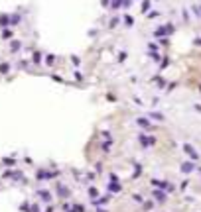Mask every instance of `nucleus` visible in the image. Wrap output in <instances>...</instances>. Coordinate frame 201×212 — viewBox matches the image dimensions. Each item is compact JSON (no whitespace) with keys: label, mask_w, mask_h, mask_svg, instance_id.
Instances as JSON below:
<instances>
[{"label":"nucleus","mask_w":201,"mask_h":212,"mask_svg":"<svg viewBox=\"0 0 201 212\" xmlns=\"http://www.w3.org/2000/svg\"><path fill=\"white\" fill-rule=\"evenodd\" d=\"M59 175V171H47V169H38L36 171V179L42 183V181H49V179H53Z\"/></svg>","instance_id":"nucleus-1"},{"label":"nucleus","mask_w":201,"mask_h":212,"mask_svg":"<svg viewBox=\"0 0 201 212\" xmlns=\"http://www.w3.org/2000/svg\"><path fill=\"white\" fill-rule=\"evenodd\" d=\"M40 198H42V202H45V204H51V200H53V194L49 192V190L45 189H38V192H36Z\"/></svg>","instance_id":"nucleus-2"},{"label":"nucleus","mask_w":201,"mask_h":212,"mask_svg":"<svg viewBox=\"0 0 201 212\" xmlns=\"http://www.w3.org/2000/svg\"><path fill=\"white\" fill-rule=\"evenodd\" d=\"M111 198H112V196H111V192H109V194H105V196H97V198H93V200H91V204L99 208V206L109 204V202H111Z\"/></svg>","instance_id":"nucleus-3"},{"label":"nucleus","mask_w":201,"mask_h":212,"mask_svg":"<svg viewBox=\"0 0 201 212\" xmlns=\"http://www.w3.org/2000/svg\"><path fill=\"white\" fill-rule=\"evenodd\" d=\"M138 142L142 147H150V145L156 144V137H152V135H146V134H140L138 135Z\"/></svg>","instance_id":"nucleus-4"},{"label":"nucleus","mask_w":201,"mask_h":212,"mask_svg":"<svg viewBox=\"0 0 201 212\" xmlns=\"http://www.w3.org/2000/svg\"><path fill=\"white\" fill-rule=\"evenodd\" d=\"M55 192L61 196V198H69V194H71V190L67 189L65 185H61V183H57V185H55Z\"/></svg>","instance_id":"nucleus-5"},{"label":"nucleus","mask_w":201,"mask_h":212,"mask_svg":"<svg viewBox=\"0 0 201 212\" xmlns=\"http://www.w3.org/2000/svg\"><path fill=\"white\" fill-rule=\"evenodd\" d=\"M107 190H109V192H120V190H122V185H120L118 181H111V183L107 185Z\"/></svg>","instance_id":"nucleus-6"},{"label":"nucleus","mask_w":201,"mask_h":212,"mask_svg":"<svg viewBox=\"0 0 201 212\" xmlns=\"http://www.w3.org/2000/svg\"><path fill=\"white\" fill-rule=\"evenodd\" d=\"M32 63L36 65V67H40V65L44 63V53H42V51H34V55H32Z\"/></svg>","instance_id":"nucleus-7"},{"label":"nucleus","mask_w":201,"mask_h":212,"mask_svg":"<svg viewBox=\"0 0 201 212\" xmlns=\"http://www.w3.org/2000/svg\"><path fill=\"white\" fill-rule=\"evenodd\" d=\"M8 47H10V51H12V53H18V51L22 49V43H20L18 39H12V41H10V45H8Z\"/></svg>","instance_id":"nucleus-8"},{"label":"nucleus","mask_w":201,"mask_h":212,"mask_svg":"<svg viewBox=\"0 0 201 212\" xmlns=\"http://www.w3.org/2000/svg\"><path fill=\"white\" fill-rule=\"evenodd\" d=\"M0 28H10V16L8 14H0Z\"/></svg>","instance_id":"nucleus-9"},{"label":"nucleus","mask_w":201,"mask_h":212,"mask_svg":"<svg viewBox=\"0 0 201 212\" xmlns=\"http://www.w3.org/2000/svg\"><path fill=\"white\" fill-rule=\"evenodd\" d=\"M136 124H138L140 128H146V130H150V128H152V124H150V120H148V118H138V120H136Z\"/></svg>","instance_id":"nucleus-10"},{"label":"nucleus","mask_w":201,"mask_h":212,"mask_svg":"<svg viewBox=\"0 0 201 212\" xmlns=\"http://www.w3.org/2000/svg\"><path fill=\"white\" fill-rule=\"evenodd\" d=\"M20 20H22V16H20V14H10V28L18 26V24H20Z\"/></svg>","instance_id":"nucleus-11"},{"label":"nucleus","mask_w":201,"mask_h":212,"mask_svg":"<svg viewBox=\"0 0 201 212\" xmlns=\"http://www.w3.org/2000/svg\"><path fill=\"white\" fill-rule=\"evenodd\" d=\"M10 179H12V181H24V173L20 171V169H16V171H12Z\"/></svg>","instance_id":"nucleus-12"},{"label":"nucleus","mask_w":201,"mask_h":212,"mask_svg":"<svg viewBox=\"0 0 201 212\" xmlns=\"http://www.w3.org/2000/svg\"><path fill=\"white\" fill-rule=\"evenodd\" d=\"M111 145H112V140H105V142L100 144V149H103V153H109V151H111Z\"/></svg>","instance_id":"nucleus-13"},{"label":"nucleus","mask_w":201,"mask_h":212,"mask_svg":"<svg viewBox=\"0 0 201 212\" xmlns=\"http://www.w3.org/2000/svg\"><path fill=\"white\" fill-rule=\"evenodd\" d=\"M2 163L6 167H14L16 165V157H2Z\"/></svg>","instance_id":"nucleus-14"},{"label":"nucleus","mask_w":201,"mask_h":212,"mask_svg":"<svg viewBox=\"0 0 201 212\" xmlns=\"http://www.w3.org/2000/svg\"><path fill=\"white\" fill-rule=\"evenodd\" d=\"M44 59H45V65H49V67H51V65H55V61H57L53 53H47V55H45Z\"/></svg>","instance_id":"nucleus-15"},{"label":"nucleus","mask_w":201,"mask_h":212,"mask_svg":"<svg viewBox=\"0 0 201 212\" xmlns=\"http://www.w3.org/2000/svg\"><path fill=\"white\" fill-rule=\"evenodd\" d=\"M10 69H12L10 63H0V75H8V73H10Z\"/></svg>","instance_id":"nucleus-16"},{"label":"nucleus","mask_w":201,"mask_h":212,"mask_svg":"<svg viewBox=\"0 0 201 212\" xmlns=\"http://www.w3.org/2000/svg\"><path fill=\"white\" fill-rule=\"evenodd\" d=\"M87 194L91 196V200H93V198H97V196H99V190H97V187H89V189H87Z\"/></svg>","instance_id":"nucleus-17"},{"label":"nucleus","mask_w":201,"mask_h":212,"mask_svg":"<svg viewBox=\"0 0 201 212\" xmlns=\"http://www.w3.org/2000/svg\"><path fill=\"white\" fill-rule=\"evenodd\" d=\"M12 35H14V30H12V28H4V30H2V37H4V39H10Z\"/></svg>","instance_id":"nucleus-18"},{"label":"nucleus","mask_w":201,"mask_h":212,"mask_svg":"<svg viewBox=\"0 0 201 212\" xmlns=\"http://www.w3.org/2000/svg\"><path fill=\"white\" fill-rule=\"evenodd\" d=\"M71 208H73L71 212H85V206H83V204H77V202L71 204Z\"/></svg>","instance_id":"nucleus-19"},{"label":"nucleus","mask_w":201,"mask_h":212,"mask_svg":"<svg viewBox=\"0 0 201 212\" xmlns=\"http://www.w3.org/2000/svg\"><path fill=\"white\" fill-rule=\"evenodd\" d=\"M120 6H122V0H112V2H111V8H112V10H118Z\"/></svg>","instance_id":"nucleus-20"},{"label":"nucleus","mask_w":201,"mask_h":212,"mask_svg":"<svg viewBox=\"0 0 201 212\" xmlns=\"http://www.w3.org/2000/svg\"><path fill=\"white\" fill-rule=\"evenodd\" d=\"M73 77H75V81H79V83H81V81H83V73H81V71H73Z\"/></svg>","instance_id":"nucleus-21"},{"label":"nucleus","mask_w":201,"mask_h":212,"mask_svg":"<svg viewBox=\"0 0 201 212\" xmlns=\"http://www.w3.org/2000/svg\"><path fill=\"white\" fill-rule=\"evenodd\" d=\"M124 24H126L128 28H130V26H132V24H134V20H132V18H130V16H128V14L124 16Z\"/></svg>","instance_id":"nucleus-22"},{"label":"nucleus","mask_w":201,"mask_h":212,"mask_svg":"<svg viewBox=\"0 0 201 212\" xmlns=\"http://www.w3.org/2000/svg\"><path fill=\"white\" fill-rule=\"evenodd\" d=\"M126 51H120V53H118V63H122V61H126Z\"/></svg>","instance_id":"nucleus-23"},{"label":"nucleus","mask_w":201,"mask_h":212,"mask_svg":"<svg viewBox=\"0 0 201 212\" xmlns=\"http://www.w3.org/2000/svg\"><path fill=\"white\" fill-rule=\"evenodd\" d=\"M51 79H53L55 83H61V85L65 83V81H63V77H59V75H53V73H51Z\"/></svg>","instance_id":"nucleus-24"},{"label":"nucleus","mask_w":201,"mask_h":212,"mask_svg":"<svg viewBox=\"0 0 201 212\" xmlns=\"http://www.w3.org/2000/svg\"><path fill=\"white\" fill-rule=\"evenodd\" d=\"M71 63H73V65H75V67H79V65H81V59H79V57H71Z\"/></svg>","instance_id":"nucleus-25"},{"label":"nucleus","mask_w":201,"mask_h":212,"mask_svg":"<svg viewBox=\"0 0 201 212\" xmlns=\"http://www.w3.org/2000/svg\"><path fill=\"white\" fill-rule=\"evenodd\" d=\"M183 149H185V151H187V153H189L191 157H197V153H195V151H193V149H191L189 145H185V147H183Z\"/></svg>","instance_id":"nucleus-26"},{"label":"nucleus","mask_w":201,"mask_h":212,"mask_svg":"<svg viewBox=\"0 0 201 212\" xmlns=\"http://www.w3.org/2000/svg\"><path fill=\"white\" fill-rule=\"evenodd\" d=\"M30 65V61H18V69H26Z\"/></svg>","instance_id":"nucleus-27"},{"label":"nucleus","mask_w":201,"mask_h":212,"mask_svg":"<svg viewBox=\"0 0 201 212\" xmlns=\"http://www.w3.org/2000/svg\"><path fill=\"white\" fill-rule=\"evenodd\" d=\"M150 116H152L154 120H164V116H162V114H158V112H152Z\"/></svg>","instance_id":"nucleus-28"},{"label":"nucleus","mask_w":201,"mask_h":212,"mask_svg":"<svg viewBox=\"0 0 201 212\" xmlns=\"http://www.w3.org/2000/svg\"><path fill=\"white\" fill-rule=\"evenodd\" d=\"M154 198H158V202H164V194L162 192H154Z\"/></svg>","instance_id":"nucleus-29"},{"label":"nucleus","mask_w":201,"mask_h":212,"mask_svg":"<svg viewBox=\"0 0 201 212\" xmlns=\"http://www.w3.org/2000/svg\"><path fill=\"white\" fill-rule=\"evenodd\" d=\"M116 24H118V18H112L111 24H109V28H111V30H112V28H116Z\"/></svg>","instance_id":"nucleus-30"},{"label":"nucleus","mask_w":201,"mask_h":212,"mask_svg":"<svg viewBox=\"0 0 201 212\" xmlns=\"http://www.w3.org/2000/svg\"><path fill=\"white\" fill-rule=\"evenodd\" d=\"M100 135H103V137H105V140H112L111 132H103V134H100Z\"/></svg>","instance_id":"nucleus-31"},{"label":"nucleus","mask_w":201,"mask_h":212,"mask_svg":"<svg viewBox=\"0 0 201 212\" xmlns=\"http://www.w3.org/2000/svg\"><path fill=\"white\" fill-rule=\"evenodd\" d=\"M85 177H87V181H95V177H97V175H95V173H87Z\"/></svg>","instance_id":"nucleus-32"},{"label":"nucleus","mask_w":201,"mask_h":212,"mask_svg":"<svg viewBox=\"0 0 201 212\" xmlns=\"http://www.w3.org/2000/svg\"><path fill=\"white\" fill-rule=\"evenodd\" d=\"M148 8H150V2H148V0H146V2H142V10H148Z\"/></svg>","instance_id":"nucleus-33"},{"label":"nucleus","mask_w":201,"mask_h":212,"mask_svg":"<svg viewBox=\"0 0 201 212\" xmlns=\"http://www.w3.org/2000/svg\"><path fill=\"white\" fill-rule=\"evenodd\" d=\"M63 210H65V212L71 210V204H69V202H63Z\"/></svg>","instance_id":"nucleus-34"},{"label":"nucleus","mask_w":201,"mask_h":212,"mask_svg":"<svg viewBox=\"0 0 201 212\" xmlns=\"http://www.w3.org/2000/svg\"><path fill=\"white\" fill-rule=\"evenodd\" d=\"M183 171L189 173V171H191V163H185V165H183Z\"/></svg>","instance_id":"nucleus-35"},{"label":"nucleus","mask_w":201,"mask_h":212,"mask_svg":"<svg viewBox=\"0 0 201 212\" xmlns=\"http://www.w3.org/2000/svg\"><path fill=\"white\" fill-rule=\"evenodd\" d=\"M158 14H160V12L154 10V12H150V14H148V18H158Z\"/></svg>","instance_id":"nucleus-36"},{"label":"nucleus","mask_w":201,"mask_h":212,"mask_svg":"<svg viewBox=\"0 0 201 212\" xmlns=\"http://www.w3.org/2000/svg\"><path fill=\"white\" fill-rule=\"evenodd\" d=\"M100 4H103V6L107 8V6H111V0H100Z\"/></svg>","instance_id":"nucleus-37"},{"label":"nucleus","mask_w":201,"mask_h":212,"mask_svg":"<svg viewBox=\"0 0 201 212\" xmlns=\"http://www.w3.org/2000/svg\"><path fill=\"white\" fill-rule=\"evenodd\" d=\"M44 212H53V206H51V204H47V208H45Z\"/></svg>","instance_id":"nucleus-38"},{"label":"nucleus","mask_w":201,"mask_h":212,"mask_svg":"<svg viewBox=\"0 0 201 212\" xmlns=\"http://www.w3.org/2000/svg\"><path fill=\"white\" fill-rule=\"evenodd\" d=\"M97 212H109V210H103V208H99V210H97Z\"/></svg>","instance_id":"nucleus-39"}]
</instances>
